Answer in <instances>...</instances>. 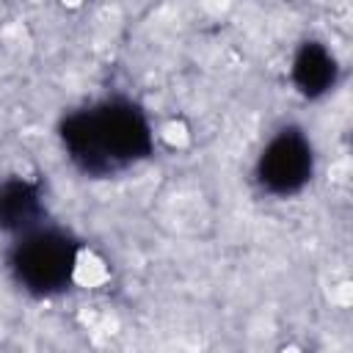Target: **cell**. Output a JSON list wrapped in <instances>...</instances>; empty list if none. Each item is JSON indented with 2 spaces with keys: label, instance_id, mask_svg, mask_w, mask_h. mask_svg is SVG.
Masks as SVG:
<instances>
[{
  "label": "cell",
  "instance_id": "5",
  "mask_svg": "<svg viewBox=\"0 0 353 353\" xmlns=\"http://www.w3.org/2000/svg\"><path fill=\"white\" fill-rule=\"evenodd\" d=\"M290 77H292V85L301 97L320 99L328 91H334V85L339 80L336 55L320 41H303L292 55Z\"/></svg>",
  "mask_w": 353,
  "mask_h": 353
},
{
  "label": "cell",
  "instance_id": "3",
  "mask_svg": "<svg viewBox=\"0 0 353 353\" xmlns=\"http://www.w3.org/2000/svg\"><path fill=\"white\" fill-rule=\"evenodd\" d=\"M314 176V146L301 127H281L256 157V182L265 193L290 199Z\"/></svg>",
  "mask_w": 353,
  "mask_h": 353
},
{
  "label": "cell",
  "instance_id": "1",
  "mask_svg": "<svg viewBox=\"0 0 353 353\" xmlns=\"http://www.w3.org/2000/svg\"><path fill=\"white\" fill-rule=\"evenodd\" d=\"M58 138L72 165L97 179L138 165L154 149L146 110L127 97H105L66 113Z\"/></svg>",
  "mask_w": 353,
  "mask_h": 353
},
{
  "label": "cell",
  "instance_id": "2",
  "mask_svg": "<svg viewBox=\"0 0 353 353\" xmlns=\"http://www.w3.org/2000/svg\"><path fill=\"white\" fill-rule=\"evenodd\" d=\"M80 262V240L50 223H39L14 237L6 268L14 284L33 298H52L72 287Z\"/></svg>",
  "mask_w": 353,
  "mask_h": 353
},
{
  "label": "cell",
  "instance_id": "4",
  "mask_svg": "<svg viewBox=\"0 0 353 353\" xmlns=\"http://www.w3.org/2000/svg\"><path fill=\"white\" fill-rule=\"evenodd\" d=\"M47 204L41 185L28 176H6L0 182V232L22 234L39 223H44Z\"/></svg>",
  "mask_w": 353,
  "mask_h": 353
}]
</instances>
